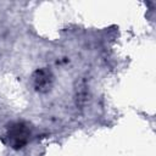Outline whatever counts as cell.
<instances>
[{
	"label": "cell",
	"mask_w": 156,
	"mask_h": 156,
	"mask_svg": "<svg viewBox=\"0 0 156 156\" xmlns=\"http://www.w3.org/2000/svg\"><path fill=\"white\" fill-rule=\"evenodd\" d=\"M33 80H34V87L38 91H46L51 87V82H52L51 72L46 68H40L35 71L33 76Z\"/></svg>",
	"instance_id": "obj_2"
},
{
	"label": "cell",
	"mask_w": 156,
	"mask_h": 156,
	"mask_svg": "<svg viewBox=\"0 0 156 156\" xmlns=\"http://www.w3.org/2000/svg\"><path fill=\"white\" fill-rule=\"evenodd\" d=\"M30 135V128L26 122H15L12 123L6 133L9 145L16 150L22 149L27 145Z\"/></svg>",
	"instance_id": "obj_1"
}]
</instances>
